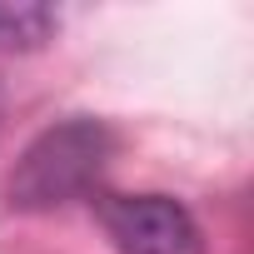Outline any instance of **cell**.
<instances>
[{
    "label": "cell",
    "instance_id": "3",
    "mask_svg": "<svg viewBox=\"0 0 254 254\" xmlns=\"http://www.w3.org/2000/svg\"><path fill=\"white\" fill-rule=\"evenodd\" d=\"M60 30V15L40 0H0V50L5 55H30L50 45Z\"/></svg>",
    "mask_w": 254,
    "mask_h": 254
},
{
    "label": "cell",
    "instance_id": "2",
    "mask_svg": "<svg viewBox=\"0 0 254 254\" xmlns=\"http://www.w3.org/2000/svg\"><path fill=\"white\" fill-rule=\"evenodd\" d=\"M95 214L120 254H204V229L175 194H95Z\"/></svg>",
    "mask_w": 254,
    "mask_h": 254
},
{
    "label": "cell",
    "instance_id": "1",
    "mask_svg": "<svg viewBox=\"0 0 254 254\" xmlns=\"http://www.w3.org/2000/svg\"><path fill=\"white\" fill-rule=\"evenodd\" d=\"M115 160V130L95 115H70L50 130H40L10 175L15 209H60L85 199Z\"/></svg>",
    "mask_w": 254,
    "mask_h": 254
}]
</instances>
